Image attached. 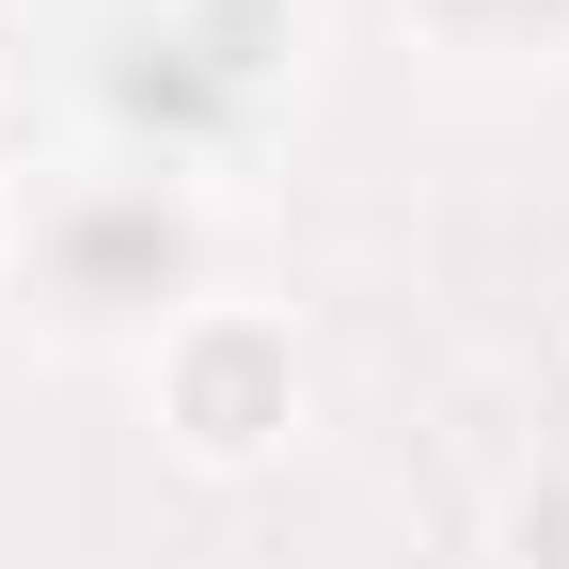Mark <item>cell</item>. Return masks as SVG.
Masks as SVG:
<instances>
[{"label": "cell", "mask_w": 569, "mask_h": 569, "mask_svg": "<svg viewBox=\"0 0 569 569\" xmlns=\"http://www.w3.org/2000/svg\"><path fill=\"white\" fill-rule=\"evenodd\" d=\"M174 411H190L206 459H253L269 427L301 411V380H284V348H269L253 317H206V332H174Z\"/></svg>", "instance_id": "3"}, {"label": "cell", "mask_w": 569, "mask_h": 569, "mask_svg": "<svg viewBox=\"0 0 569 569\" xmlns=\"http://www.w3.org/2000/svg\"><path fill=\"white\" fill-rule=\"evenodd\" d=\"M507 538H522V569H569V490H522Z\"/></svg>", "instance_id": "5"}, {"label": "cell", "mask_w": 569, "mask_h": 569, "mask_svg": "<svg viewBox=\"0 0 569 569\" xmlns=\"http://www.w3.org/2000/svg\"><path fill=\"white\" fill-rule=\"evenodd\" d=\"M190 284H206V206H190V174H159V159H111V174H80V190L32 222V301H48V332H174Z\"/></svg>", "instance_id": "2"}, {"label": "cell", "mask_w": 569, "mask_h": 569, "mask_svg": "<svg viewBox=\"0 0 569 569\" xmlns=\"http://www.w3.org/2000/svg\"><path fill=\"white\" fill-rule=\"evenodd\" d=\"M427 32L475 63H538V48H569V0H427Z\"/></svg>", "instance_id": "4"}, {"label": "cell", "mask_w": 569, "mask_h": 569, "mask_svg": "<svg viewBox=\"0 0 569 569\" xmlns=\"http://www.w3.org/2000/svg\"><path fill=\"white\" fill-rule=\"evenodd\" d=\"M284 63H301V17H284V0H159V17L111 32L96 96H111V127L159 174H190V159H222V142L269 111Z\"/></svg>", "instance_id": "1"}]
</instances>
